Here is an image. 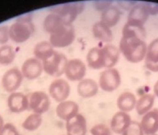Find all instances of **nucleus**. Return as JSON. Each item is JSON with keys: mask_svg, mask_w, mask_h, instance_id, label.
<instances>
[{"mask_svg": "<svg viewBox=\"0 0 158 135\" xmlns=\"http://www.w3.org/2000/svg\"><path fill=\"white\" fill-rule=\"evenodd\" d=\"M153 92H154V95L156 96L157 97H158V81L154 85Z\"/></svg>", "mask_w": 158, "mask_h": 135, "instance_id": "nucleus-39", "label": "nucleus"}, {"mask_svg": "<svg viewBox=\"0 0 158 135\" xmlns=\"http://www.w3.org/2000/svg\"><path fill=\"white\" fill-rule=\"evenodd\" d=\"M75 30L72 24H66L55 33L50 35L49 42L54 48H64L71 45L75 39Z\"/></svg>", "mask_w": 158, "mask_h": 135, "instance_id": "nucleus-4", "label": "nucleus"}, {"mask_svg": "<svg viewBox=\"0 0 158 135\" xmlns=\"http://www.w3.org/2000/svg\"><path fill=\"white\" fill-rule=\"evenodd\" d=\"M4 119H3L2 116L0 115V131L2 130V129L3 127H4Z\"/></svg>", "mask_w": 158, "mask_h": 135, "instance_id": "nucleus-40", "label": "nucleus"}, {"mask_svg": "<svg viewBox=\"0 0 158 135\" xmlns=\"http://www.w3.org/2000/svg\"><path fill=\"white\" fill-rule=\"evenodd\" d=\"M99 90V85L91 78L83 79L77 85V94L83 98H89L97 94Z\"/></svg>", "mask_w": 158, "mask_h": 135, "instance_id": "nucleus-19", "label": "nucleus"}, {"mask_svg": "<svg viewBox=\"0 0 158 135\" xmlns=\"http://www.w3.org/2000/svg\"><path fill=\"white\" fill-rule=\"evenodd\" d=\"M24 76L21 70L17 68H11L5 72L2 79L4 89L8 92L13 93L21 86Z\"/></svg>", "mask_w": 158, "mask_h": 135, "instance_id": "nucleus-9", "label": "nucleus"}, {"mask_svg": "<svg viewBox=\"0 0 158 135\" xmlns=\"http://www.w3.org/2000/svg\"><path fill=\"white\" fill-rule=\"evenodd\" d=\"M32 20H33V14L32 13H27L19 15L17 18V21L24 23H32Z\"/></svg>", "mask_w": 158, "mask_h": 135, "instance_id": "nucleus-38", "label": "nucleus"}, {"mask_svg": "<svg viewBox=\"0 0 158 135\" xmlns=\"http://www.w3.org/2000/svg\"><path fill=\"white\" fill-rule=\"evenodd\" d=\"M33 31L32 23L16 21L9 27L10 39L16 43L24 42L31 37Z\"/></svg>", "mask_w": 158, "mask_h": 135, "instance_id": "nucleus-7", "label": "nucleus"}, {"mask_svg": "<svg viewBox=\"0 0 158 135\" xmlns=\"http://www.w3.org/2000/svg\"><path fill=\"white\" fill-rule=\"evenodd\" d=\"M139 123L144 135L156 134L158 132V109L150 110L143 115Z\"/></svg>", "mask_w": 158, "mask_h": 135, "instance_id": "nucleus-13", "label": "nucleus"}, {"mask_svg": "<svg viewBox=\"0 0 158 135\" xmlns=\"http://www.w3.org/2000/svg\"><path fill=\"white\" fill-rule=\"evenodd\" d=\"M9 39V27L6 25L0 26V44H6Z\"/></svg>", "mask_w": 158, "mask_h": 135, "instance_id": "nucleus-35", "label": "nucleus"}, {"mask_svg": "<svg viewBox=\"0 0 158 135\" xmlns=\"http://www.w3.org/2000/svg\"><path fill=\"white\" fill-rule=\"evenodd\" d=\"M155 102V95L152 94H145L140 96L137 100L135 105V110L137 113L140 116L144 115L145 114L151 110Z\"/></svg>", "mask_w": 158, "mask_h": 135, "instance_id": "nucleus-26", "label": "nucleus"}, {"mask_svg": "<svg viewBox=\"0 0 158 135\" xmlns=\"http://www.w3.org/2000/svg\"><path fill=\"white\" fill-rule=\"evenodd\" d=\"M17 135H21V134H17Z\"/></svg>", "mask_w": 158, "mask_h": 135, "instance_id": "nucleus-42", "label": "nucleus"}, {"mask_svg": "<svg viewBox=\"0 0 158 135\" xmlns=\"http://www.w3.org/2000/svg\"><path fill=\"white\" fill-rule=\"evenodd\" d=\"M122 36H137L144 40L146 31L144 26L135 25L126 23L122 30Z\"/></svg>", "mask_w": 158, "mask_h": 135, "instance_id": "nucleus-28", "label": "nucleus"}, {"mask_svg": "<svg viewBox=\"0 0 158 135\" xmlns=\"http://www.w3.org/2000/svg\"><path fill=\"white\" fill-rule=\"evenodd\" d=\"M7 104L11 112H22L28 110V96L20 92L11 93L8 98Z\"/></svg>", "mask_w": 158, "mask_h": 135, "instance_id": "nucleus-14", "label": "nucleus"}, {"mask_svg": "<svg viewBox=\"0 0 158 135\" xmlns=\"http://www.w3.org/2000/svg\"><path fill=\"white\" fill-rule=\"evenodd\" d=\"M121 15L122 13L119 8L115 6H111L110 8L102 13L100 21L109 28H112L118 24Z\"/></svg>", "mask_w": 158, "mask_h": 135, "instance_id": "nucleus-25", "label": "nucleus"}, {"mask_svg": "<svg viewBox=\"0 0 158 135\" xmlns=\"http://www.w3.org/2000/svg\"><path fill=\"white\" fill-rule=\"evenodd\" d=\"M16 53L10 45H3L0 47V64L8 65L15 59Z\"/></svg>", "mask_w": 158, "mask_h": 135, "instance_id": "nucleus-29", "label": "nucleus"}, {"mask_svg": "<svg viewBox=\"0 0 158 135\" xmlns=\"http://www.w3.org/2000/svg\"><path fill=\"white\" fill-rule=\"evenodd\" d=\"M84 8V2H75L51 6L48 8V10L51 13L56 14L61 17L66 24H72L79 15L83 12Z\"/></svg>", "mask_w": 158, "mask_h": 135, "instance_id": "nucleus-2", "label": "nucleus"}, {"mask_svg": "<svg viewBox=\"0 0 158 135\" xmlns=\"http://www.w3.org/2000/svg\"><path fill=\"white\" fill-rule=\"evenodd\" d=\"M79 105L74 101H65L59 102L56 107L57 116L64 121H68L78 114Z\"/></svg>", "mask_w": 158, "mask_h": 135, "instance_id": "nucleus-18", "label": "nucleus"}, {"mask_svg": "<svg viewBox=\"0 0 158 135\" xmlns=\"http://www.w3.org/2000/svg\"><path fill=\"white\" fill-rule=\"evenodd\" d=\"M113 4V1L110 0H97L93 2V7L98 11L104 12L108 8H110Z\"/></svg>", "mask_w": 158, "mask_h": 135, "instance_id": "nucleus-33", "label": "nucleus"}, {"mask_svg": "<svg viewBox=\"0 0 158 135\" xmlns=\"http://www.w3.org/2000/svg\"><path fill=\"white\" fill-rule=\"evenodd\" d=\"M104 55V68L110 69L118 63L119 58V49L112 44H106L102 47Z\"/></svg>", "mask_w": 158, "mask_h": 135, "instance_id": "nucleus-20", "label": "nucleus"}, {"mask_svg": "<svg viewBox=\"0 0 158 135\" xmlns=\"http://www.w3.org/2000/svg\"><path fill=\"white\" fill-rule=\"evenodd\" d=\"M119 49L127 61L138 63L145 59L147 45L144 40L139 37L122 36Z\"/></svg>", "mask_w": 158, "mask_h": 135, "instance_id": "nucleus-1", "label": "nucleus"}, {"mask_svg": "<svg viewBox=\"0 0 158 135\" xmlns=\"http://www.w3.org/2000/svg\"><path fill=\"white\" fill-rule=\"evenodd\" d=\"M122 135H144V133L139 123L131 121L128 127L122 133Z\"/></svg>", "mask_w": 158, "mask_h": 135, "instance_id": "nucleus-32", "label": "nucleus"}, {"mask_svg": "<svg viewBox=\"0 0 158 135\" xmlns=\"http://www.w3.org/2000/svg\"><path fill=\"white\" fill-rule=\"evenodd\" d=\"M145 65L150 71L158 72V38L153 40L147 46Z\"/></svg>", "mask_w": 158, "mask_h": 135, "instance_id": "nucleus-16", "label": "nucleus"}, {"mask_svg": "<svg viewBox=\"0 0 158 135\" xmlns=\"http://www.w3.org/2000/svg\"><path fill=\"white\" fill-rule=\"evenodd\" d=\"M17 132L15 126L13 125L11 123H6L2 128V130L0 131V135H17Z\"/></svg>", "mask_w": 158, "mask_h": 135, "instance_id": "nucleus-34", "label": "nucleus"}, {"mask_svg": "<svg viewBox=\"0 0 158 135\" xmlns=\"http://www.w3.org/2000/svg\"><path fill=\"white\" fill-rule=\"evenodd\" d=\"M122 83L120 73L118 69L110 68L102 72L99 79V87L106 92L118 89Z\"/></svg>", "mask_w": 158, "mask_h": 135, "instance_id": "nucleus-5", "label": "nucleus"}, {"mask_svg": "<svg viewBox=\"0 0 158 135\" xmlns=\"http://www.w3.org/2000/svg\"><path fill=\"white\" fill-rule=\"evenodd\" d=\"M55 51L54 47L48 41H42L37 43L33 50L35 58L41 62L48 59Z\"/></svg>", "mask_w": 158, "mask_h": 135, "instance_id": "nucleus-27", "label": "nucleus"}, {"mask_svg": "<svg viewBox=\"0 0 158 135\" xmlns=\"http://www.w3.org/2000/svg\"><path fill=\"white\" fill-rule=\"evenodd\" d=\"M147 10L149 15L158 14V4L153 2H142Z\"/></svg>", "mask_w": 158, "mask_h": 135, "instance_id": "nucleus-37", "label": "nucleus"}, {"mask_svg": "<svg viewBox=\"0 0 158 135\" xmlns=\"http://www.w3.org/2000/svg\"><path fill=\"white\" fill-rule=\"evenodd\" d=\"M131 117L127 112L118 111L113 116L110 121V129L112 132L118 134H122L131 123Z\"/></svg>", "mask_w": 158, "mask_h": 135, "instance_id": "nucleus-15", "label": "nucleus"}, {"mask_svg": "<svg viewBox=\"0 0 158 135\" xmlns=\"http://www.w3.org/2000/svg\"><path fill=\"white\" fill-rule=\"evenodd\" d=\"M68 61L64 54L55 51L51 57L42 62L44 72L52 77H60L65 72Z\"/></svg>", "mask_w": 158, "mask_h": 135, "instance_id": "nucleus-3", "label": "nucleus"}, {"mask_svg": "<svg viewBox=\"0 0 158 135\" xmlns=\"http://www.w3.org/2000/svg\"><path fill=\"white\" fill-rule=\"evenodd\" d=\"M137 2L131 0H120L118 2V7L125 11H131L136 5Z\"/></svg>", "mask_w": 158, "mask_h": 135, "instance_id": "nucleus-36", "label": "nucleus"}, {"mask_svg": "<svg viewBox=\"0 0 158 135\" xmlns=\"http://www.w3.org/2000/svg\"><path fill=\"white\" fill-rule=\"evenodd\" d=\"M149 17V14L144 5L136 4L128 13L127 23L138 26H144Z\"/></svg>", "mask_w": 158, "mask_h": 135, "instance_id": "nucleus-17", "label": "nucleus"}, {"mask_svg": "<svg viewBox=\"0 0 158 135\" xmlns=\"http://www.w3.org/2000/svg\"><path fill=\"white\" fill-rule=\"evenodd\" d=\"M48 92L52 98L61 102L66 101L71 94V86L66 80L62 78L55 79L49 86Z\"/></svg>", "mask_w": 158, "mask_h": 135, "instance_id": "nucleus-8", "label": "nucleus"}, {"mask_svg": "<svg viewBox=\"0 0 158 135\" xmlns=\"http://www.w3.org/2000/svg\"><path fill=\"white\" fill-rule=\"evenodd\" d=\"M87 64L90 68L100 69L104 68V55L102 47H93L89 50L86 55Z\"/></svg>", "mask_w": 158, "mask_h": 135, "instance_id": "nucleus-21", "label": "nucleus"}, {"mask_svg": "<svg viewBox=\"0 0 158 135\" xmlns=\"http://www.w3.org/2000/svg\"><path fill=\"white\" fill-rule=\"evenodd\" d=\"M92 32L94 37L103 42L109 43L113 40V33L110 28L101 21L97 22L93 26Z\"/></svg>", "mask_w": 158, "mask_h": 135, "instance_id": "nucleus-23", "label": "nucleus"}, {"mask_svg": "<svg viewBox=\"0 0 158 135\" xmlns=\"http://www.w3.org/2000/svg\"><path fill=\"white\" fill-rule=\"evenodd\" d=\"M137 99L133 93L123 92L118 96L117 100V105L119 110L124 112H130L135 108Z\"/></svg>", "mask_w": 158, "mask_h": 135, "instance_id": "nucleus-24", "label": "nucleus"}, {"mask_svg": "<svg viewBox=\"0 0 158 135\" xmlns=\"http://www.w3.org/2000/svg\"><path fill=\"white\" fill-rule=\"evenodd\" d=\"M66 77L71 81H81L86 74V67L84 62L77 58L68 61L65 69Z\"/></svg>", "mask_w": 158, "mask_h": 135, "instance_id": "nucleus-10", "label": "nucleus"}, {"mask_svg": "<svg viewBox=\"0 0 158 135\" xmlns=\"http://www.w3.org/2000/svg\"><path fill=\"white\" fill-rule=\"evenodd\" d=\"M152 135H157V134H152Z\"/></svg>", "mask_w": 158, "mask_h": 135, "instance_id": "nucleus-41", "label": "nucleus"}, {"mask_svg": "<svg viewBox=\"0 0 158 135\" xmlns=\"http://www.w3.org/2000/svg\"><path fill=\"white\" fill-rule=\"evenodd\" d=\"M90 133L91 135H112L110 128L105 124H97L92 127Z\"/></svg>", "mask_w": 158, "mask_h": 135, "instance_id": "nucleus-31", "label": "nucleus"}, {"mask_svg": "<svg viewBox=\"0 0 158 135\" xmlns=\"http://www.w3.org/2000/svg\"><path fill=\"white\" fill-rule=\"evenodd\" d=\"M43 71L42 63L35 58H31L25 60L21 70L23 76L28 80L39 78Z\"/></svg>", "mask_w": 158, "mask_h": 135, "instance_id": "nucleus-12", "label": "nucleus"}, {"mask_svg": "<svg viewBox=\"0 0 158 135\" xmlns=\"http://www.w3.org/2000/svg\"><path fill=\"white\" fill-rule=\"evenodd\" d=\"M42 123V117L39 114H31L22 123V127L26 130L33 132L37 130Z\"/></svg>", "mask_w": 158, "mask_h": 135, "instance_id": "nucleus-30", "label": "nucleus"}, {"mask_svg": "<svg viewBox=\"0 0 158 135\" xmlns=\"http://www.w3.org/2000/svg\"><path fill=\"white\" fill-rule=\"evenodd\" d=\"M28 110L34 113L42 114L47 111L51 106V101L47 94L42 91H36L27 95Z\"/></svg>", "mask_w": 158, "mask_h": 135, "instance_id": "nucleus-6", "label": "nucleus"}, {"mask_svg": "<svg viewBox=\"0 0 158 135\" xmlns=\"http://www.w3.org/2000/svg\"><path fill=\"white\" fill-rule=\"evenodd\" d=\"M65 22L61 17L54 13H50L45 17L43 22V27L46 33L51 35L60 30L64 25Z\"/></svg>", "mask_w": 158, "mask_h": 135, "instance_id": "nucleus-22", "label": "nucleus"}, {"mask_svg": "<svg viewBox=\"0 0 158 135\" xmlns=\"http://www.w3.org/2000/svg\"><path fill=\"white\" fill-rule=\"evenodd\" d=\"M66 135H86V120L82 114H77L66 121Z\"/></svg>", "mask_w": 158, "mask_h": 135, "instance_id": "nucleus-11", "label": "nucleus"}]
</instances>
